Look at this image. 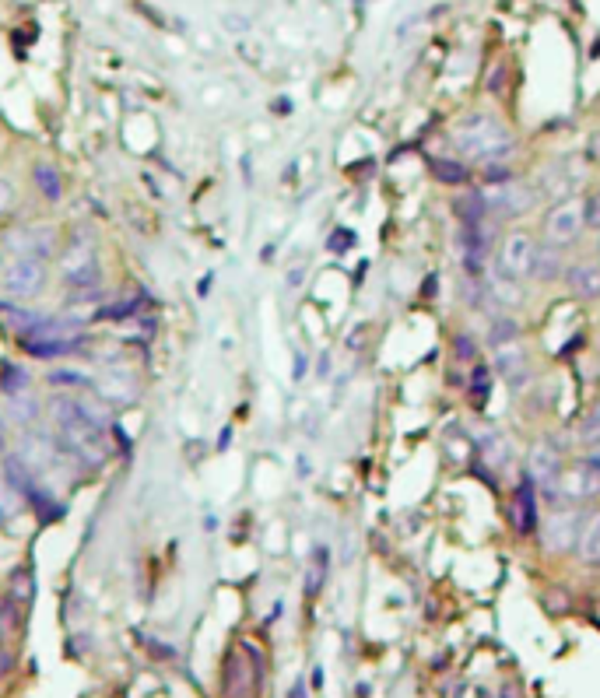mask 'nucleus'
I'll list each match as a JSON object with an SVG mask.
<instances>
[{
	"label": "nucleus",
	"instance_id": "nucleus-1",
	"mask_svg": "<svg viewBox=\"0 0 600 698\" xmlns=\"http://www.w3.org/2000/svg\"><path fill=\"white\" fill-rule=\"evenodd\" d=\"M453 144H457L464 155L481 158V162H502V158H509V151H513L509 130L488 113H471L467 120H460L457 127H453Z\"/></svg>",
	"mask_w": 600,
	"mask_h": 698
},
{
	"label": "nucleus",
	"instance_id": "nucleus-2",
	"mask_svg": "<svg viewBox=\"0 0 600 698\" xmlns=\"http://www.w3.org/2000/svg\"><path fill=\"white\" fill-rule=\"evenodd\" d=\"M583 228H586L583 200L565 197V200H558V204L548 211V218H544V239H548L551 246H558V250H562V246L576 243Z\"/></svg>",
	"mask_w": 600,
	"mask_h": 698
},
{
	"label": "nucleus",
	"instance_id": "nucleus-3",
	"mask_svg": "<svg viewBox=\"0 0 600 698\" xmlns=\"http://www.w3.org/2000/svg\"><path fill=\"white\" fill-rule=\"evenodd\" d=\"M46 281H50V267H46L43 257H18L15 264L4 267L0 285H4L8 295H15V299H32V295L43 292Z\"/></svg>",
	"mask_w": 600,
	"mask_h": 698
},
{
	"label": "nucleus",
	"instance_id": "nucleus-4",
	"mask_svg": "<svg viewBox=\"0 0 600 698\" xmlns=\"http://www.w3.org/2000/svg\"><path fill=\"white\" fill-rule=\"evenodd\" d=\"M488 214H502V218H516V214H527L530 207L537 204V190L527 183H516V179H506V183H495V190L485 193Z\"/></svg>",
	"mask_w": 600,
	"mask_h": 698
},
{
	"label": "nucleus",
	"instance_id": "nucleus-5",
	"mask_svg": "<svg viewBox=\"0 0 600 698\" xmlns=\"http://www.w3.org/2000/svg\"><path fill=\"white\" fill-rule=\"evenodd\" d=\"M600 495V478L586 467V463H572V467H562L555 481V499L565 502H590Z\"/></svg>",
	"mask_w": 600,
	"mask_h": 698
},
{
	"label": "nucleus",
	"instance_id": "nucleus-6",
	"mask_svg": "<svg viewBox=\"0 0 600 698\" xmlns=\"http://www.w3.org/2000/svg\"><path fill=\"white\" fill-rule=\"evenodd\" d=\"M534 239L527 236V232H509L506 239H502V253H499V271L509 274V278H530V271H534Z\"/></svg>",
	"mask_w": 600,
	"mask_h": 698
},
{
	"label": "nucleus",
	"instance_id": "nucleus-7",
	"mask_svg": "<svg viewBox=\"0 0 600 698\" xmlns=\"http://www.w3.org/2000/svg\"><path fill=\"white\" fill-rule=\"evenodd\" d=\"M64 285L71 288L74 295H88L92 299L95 295V288L102 285V271H99V260L92 257V253H81V246H74V253L67 257V264H64Z\"/></svg>",
	"mask_w": 600,
	"mask_h": 698
},
{
	"label": "nucleus",
	"instance_id": "nucleus-8",
	"mask_svg": "<svg viewBox=\"0 0 600 698\" xmlns=\"http://www.w3.org/2000/svg\"><path fill=\"white\" fill-rule=\"evenodd\" d=\"M495 372H499L513 390H523V386L534 379L527 351L516 348V344H499V348H495Z\"/></svg>",
	"mask_w": 600,
	"mask_h": 698
},
{
	"label": "nucleus",
	"instance_id": "nucleus-9",
	"mask_svg": "<svg viewBox=\"0 0 600 698\" xmlns=\"http://www.w3.org/2000/svg\"><path fill=\"white\" fill-rule=\"evenodd\" d=\"M558 471H562V463H558V449L548 446V442H537L530 449V481L541 488V495L555 499V481H558Z\"/></svg>",
	"mask_w": 600,
	"mask_h": 698
},
{
	"label": "nucleus",
	"instance_id": "nucleus-10",
	"mask_svg": "<svg viewBox=\"0 0 600 698\" xmlns=\"http://www.w3.org/2000/svg\"><path fill=\"white\" fill-rule=\"evenodd\" d=\"M579 527H583V516H579L576 509L555 513L548 520V530H544V541H548L551 551H569V548H576V541H579Z\"/></svg>",
	"mask_w": 600,
	"mask_h": 698
},
{
	"label": "nucleus",
	"instance_id": "nucleus-11",
	"mask_svg": "<svg viewBox=\"0 0 600 698\" xmlns=\"http://www.w3.org/2000/svg\"><path fill=\"white\" fill-rule=\"evenodd\" d=\"M565 285L579 299H600V264H569Z\"/></svg>",
	"mask_w": 600,
	"mask_h": 698
},
{
	"label": "nucleus",
	"instance_id": "nucleus-12",
	"mask_svg": "<svg viewBox=\"0 0 600 698\" xmlns=\"http://www.w3.org/2000/svg\"><path fill=\"white\" fill-rule=\"evenodd\" d=\"M25 351L32 358H64V355H74L88 344L85 334H67V337H46V341H22Z\"/></svg>",
	"mask_w": 600,
	"mask_h": 698
},
{
	"label": "nucleus",
	"instance_id": "nucleus-13",
	"mask_svg": "<svg viewBox=\"0 0 600 698\" xmlns=\"http://www.w3.org/2000/svg\"><path fill=\"white\" fill-rule=\"evenodd\" d=\"M53 246H57V232L46 225L39 228H25V232H18V257H50Z\"/></svg>",
	"mask_w": 600,
	"mask_h": 698
},
{
	"label": "nucleus",
	"instance_id": "nucleus-14",
	"mask_svg": "<svg viewBox=\"0 0 600 698\" xmlns=\"http://www.w3.org/2000/svg\"><path fill=\"white\" fill-rule=\"evenodd\" d=\"M0 474H4V485L8 488H15L18 495H29L32 488H36V474H32V467L22 460V456H4V467H0Z\"/></svg>",
	"mask_w": 600,
	"mask_h": 698
},
{
	"label": "nucleus",
	"instance_id": "nucleus-15",
	"mask_svg": "<svg viewBox=\"0 0 600 698\" xmlns=\"http://www.w3.org/2000/svg\"><path fill=\"white\" fill-rule=\"evenodd\" d=\"M478 453H481V460H485V463H492L495 471H506L509 460H513V449H509V442H506V435H502V432H485V435H481Z\"/></svg>",
	"mask_w": 600,
	"mask_h": 698
},
{
	"label": "nucleus",
	"instance_id": "nucleus-16",
	"mask_svg": "<svg viewBox=\"0 0 600 698\" xmlns=\"http://www.w3.org/2000/svg\"><path fill=\"white\" fill-rule=\"evenodd\" d=\"M576 551L586 565H600V513L586 516L583 527H579V541Z\"/></svg>",
	"mask_w": 600,
	"mask_h": 698
},
{
	"label": "nucleus",
	"instance_id": "nucleus-17",
	"mask_svg": "<svg viewBox=\"0 0 600 698\" xmlns=\"http://www.w3.org/2000/svg\"><path fill=\"white\" fill-rule=\"evenodd\" d=\"M534 274L537 281H555V278H562L565 274V260H562V250L558 246H544V250H537L534 253Z\"/></svg>",
	"mask_w": 600,
	"mask_h": 698
},
{
	"label": "nucleus",
	"instance_id": "nucleus-18",
	"mask_svg": "<svg viewBox=\"0 0 600 698\" xmlns=\"http://www.w3.org/2000/svg\"><path fill=\"white\" fill-rule=\"evenodd\" d=\"M537 527V502H534V481L520 485L516 492V530L520 534H530Z\"/></svg>",
	"mask_w": 600,
	"mask_h": 698
},
{
	"label": "nucleus",
	"instance_id": "nucleus-19",
	"mask_svg": "<svg viewBox=\"0 0 600 698\" xmlns=\"http://www.w3.org/2000/svg\"><path fill=\"white\" fill-rule=\"evenodd\" d=\"M488 295H492L495 302H502V306H520L523 302V288L516 278H509V274L495 271L492 278H488Z\"/></svg>",
	"mask_w": 600,
	"mask_h": 698
},
{
	"label": "nucleus",
	"instance_id": "nucleus-20",
	"mask_svg": "<svg viewBox=\"0 0 600 698\" xmlns=\"http://www.w3.org/2000/svg\"><path fill=\"white\" fill-rule=\"evenodd\" d=\"M432 176L446 186H467L471 183V169L464 162H453V158H436L432 162Z\"/></svg>",
	"mask_w": 600,
	"mask_h": 698
},
{
	"label": "nucleus",
	"instance_id": "nucleus-21",
	"mask_svg": "<svg viewBox=\"0 0 600 698\" xmlns=\"http://www.w3.org/2000/svg\"><path fill=\"white\" fill-rule=\"evenodd\" d=\"M32 179H36V190L43 193L46 200H53V204L64 197V186H60V176H57V169H53V165L39 162L36 169H32Z\"/></svg>",
	"mask_w": 600,
	"mask_h": 698
},
{
	"label": "nucleus",
	"instance_id": "nucleus-22",
	"mask_svg": "<svg viewBox=\"0 0 600 698\" xmlns=\"http://www.w3.org/2000/svg\"><path fill=\"white\" fill-rule=\"evenodd\" d=\"M457 214L464 225H478V221L488 218V204H485V193H467V197H460L457 204Z\"/></svg>",
	"mask_w": 600,
	"mask_h": 698
},
{
	"label": "nucleus",
	"instance_id": "nucleus-23",
	"mask_svg": "<svg viewBox=\"0 0 600 698\" xmlns=\"http://www.w3.org/2000/svg\"><path fill=\"white\" fill-rule=\"evenodd\" d=\"M0 390L8 393V397H18V393H29V376H25L22 365H15V362H4V365H0Z\"/></svg>",
	"mask_w": 600,
	"mask_h": 698
},
{
	"label": "nucleus",
	"instance_id": "nucleus-24",
	"mask_svg": "<svg viewBox=\"0 0 600 698\" xmlns=\"http://www.w3.org/2000/svg\"><path fill=\"white\" fill-rule=\"evenodd\" d=\"M46 383H50L53 390H85V386H92L85 372H78V369H53L50 376H46Z\"/></svg>",
	"mask_w": 600,
	"mask_h": 698
},
{
	"label": "nucleus",
	"instance_id": "nucleus-25",
	"mask_svg": "<svg viewBox=\"0 0 600 698\" xmlns=\"http://www.w3.org/2000/svg\"><path fill=\"white\" fill-rule=\"evenodd\" d=\"M467 390H471V397H474V404H485L488 400V390H492V369L488 365H474V372H471V383H467Z\"/></svg>",
	"mask_w": 600,
	"mask_h": 698
},
{
	"label": "nucleus",
	"instance_id": "nucleus-26",
	"mask_svg": "<svg viewBox=\"0 0 600 698\" xmlns=\"http://www.w3.org/2000/svg\"><path fill=\"white\" fill-rule=\"evenodd\" d=\"M576 439H579V442H586V446H593V442H600V404H597V407H590V411H586V418L579 421Z\"/></svg>",
	"mask_w": 600,
	"mask_h": 698
},
{
	"label": "nucleus",
	"instance_id": "nucleus-27",
	"mask_svg": "<svg viewBox=\"0 0 600 698\" xmlns=\"http://www.w3.org/2000/svg\"><path fill=\"white\" fill-rule=\"evenodd\" d=\"M22 495L15 492V488H8L4 481H0V523H8V520H15V513L22 509Z\"/></svg>",
	"mask_w": 600,
	"mask_h": 698
},
{
	"label": "nucleus",
	"instance_id": "nucleus-28",
	"mask_svg": "<svg viewBox=\"0 0 600 698\" xmlns=\"http://www.w3.org/2000/svg\"><path fill=\"white\" fill-rule=\"evenodd\" d=\"M513 337H520V327H516L513 320H495L492 327H488V341L499 348V344H509Z\"/></svg>",
	"mask_w": 600,
	"mask_h": 698
},
{
	"label": "nucleus",
	"instance_id": "nucleus-29",
	"mask_svg": "<svg viewBox=\"0 0 600 698\" xmlns=\"http://www.w3.org/2000/svg\"><path fill=\"white\" fill-rule=\"evenodd\" d=\"M18 204V186L11 179H0V214H11Z\"/></svg>",
	"mask_w": 600,
	"mask_h": 698
},
{
	"label": "nucleus",
	"instance_id": "nucleus-30",
	"mask_svg": "<svg viewBox=\"0 0 600 698\" xmlns=\"http://www.w3.org/2000/svg\"><path fill=\"white\" fill-rule=\"evenodd\" d=\"M583 218H586V225L600 232V190H593L590 197L583 200Z\"/></svg>",
	"mask_w": 600,
	"mask_h": 698
},
{
	"label": "nucleus",
	"instance_id": "nucleus-31",
	"mask_svg": "<svg viewBox=\"0 0 600 698\" xmlns=\"http://www.w3.org/2000/svg\"><path fill=\"white\" fill-rule=\"evenodd\" d=\"M351 243H355V232H348V228H341V232H334V236H330V250H334V253H344Z\"/></svg>",
	"mask_w": 600,
	"mask_h": 698
},
{
	"label": "nucleus",
	"instance_id": "nucleus-32",
	"mask_svg": "<svg viewBox=\"0 0 600 698\" xmlns=\"http://www.w3.org/2000/svg\"><path fill=\"white\" fill-rule=\"evenodd\" d=\"M25 576H29L25 569L15 572V597H18V600H29V597H32V579L25 583Z\"/></svg>",
	"mask_w": 600,
	"mask_h": 698
},
{
	"label": "nucleus",
	"instance_id": "nucleus-33",
	"mask_svg": "<svg viewBox=\"0 0 600 698\" xmlns=\"http://www.w3.org/2000/svg\"><path fill=\"white\" fill-rule=\"evenodd\" d=\"M453 348H457V358L474 362V341H471V337H457V341H453Z\"/></svg>",
	"mask_w": 600,
	"mask_h": 698
},
{
	"label": "nucleus",
	"instance_id": "nucleus-34",
	"mask_svg": "<svg viewBox=\"0 0 600 698\" xmlns=\"http://www.w3.org/2000/svg\"><path fill=\"white\" fill-rule=\"evenodd\" d=\"M586 467H590V471L593 474H597V478H600V442H593V446H590V453H586Z\"/></svg>",
	"mask_w": 600,
	"mask_h": 698
},
{
	"label": "nucleus",
	"instance_id": "nucleus-35",
	"mask_svg": "<svg viewBox=\"0 0 600 698\" xmlns=\"http://www.w3.org/2000/svg\"><path fill=\"white\" fill-rule=\"evenodd\" d=\"M586 158H590L593 165H600V130L586 141Z\"/></svg>",
	"mask_w": 600,
	"mask_h": 698
},
{
	"label": "nucleus",
	"instance_id": "nucleus-36",
	"mask_svg": "<svg viewBox=\"0 0 600 698\" xmlns=\"http://www.w3.org/2000/svg\"><path fill=\"white\" fill-rule=\"evenodd\" d=\"M302 376H306V355L295 358V379H302Z\"/></svg>",
	"mask_w": 600,
	"mask_h": 698
},
{
	"label": "nucleus",
	"instance_id": "nucleus-37",
	"mask_svg": "<svg viewBox=\"0 0 600 698\" xmlns=\"http://www.w3.org/2000/svg\"><path fill=\"white\" fill-rule=\"evenodd\" d=\"M232 446V432L229 428H222V439H218V449H229Z\"/></svg>",
	"mask_w": 600,
	"mask_h": 698
},
{
	"label": "nucleus",
	"instance_id": "nucleus-38",
	"mask_svg": "<svg viewBox=\"0 0 600 698\" xmlns=\"http://www.w3.org/2000/svg\"><path fill=\"white\" fill-rule=\"evenodd\" d=\"M0 456H8V435H4V425H0Z\"/></svg>",
	"mask_w": 600,
	"mask_h": 698
},
{
	"label": "nucleus",
	"instance_id": "nucleus-39",
	"mask_svg": "<svg viewBox=\"0 0 600 698\" xmlns=\"http://www.w3.org/2000/svg\"><path fill=\"white\" fill-rule=\"evenodd\" d=\"M0 267H4V250H0Z\"/></svg>",
	"mask_w": 600,
	"mask_h": 698
},
{
	"label": "nucleus",
	"instance_id": "nucleus-40",
	"mask_svg": "<svg viewBox=\"0 0 600 698\" xmlns=\"http://www.w3.org/2000/svg\"><path fill=\"white\" fill-rule=\"evenodd\" d=\"M597 253H600V246H597Z\"/></svg>",
	"mask_w": 600,
	"mask_h": 698
}]
</instances>
